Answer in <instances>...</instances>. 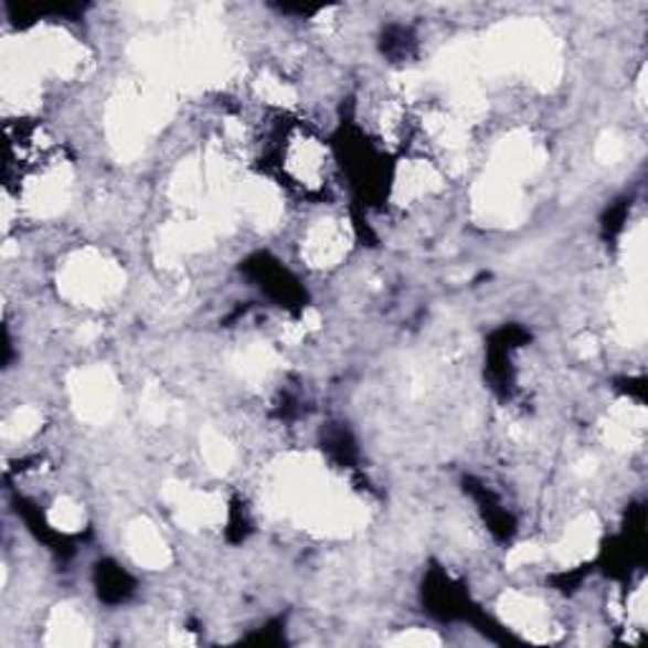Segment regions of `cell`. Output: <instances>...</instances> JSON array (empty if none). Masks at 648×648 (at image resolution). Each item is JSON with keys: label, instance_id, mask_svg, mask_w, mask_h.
I'll return each mask as SVG.
<instances>
[{"label": "cell", "instance_id": "obj_14", "mask_svg": "<svg viewBox=\"0 0 648 648\" xmlns=\"http://www.w3.org/2000/svg\"><path fill=\"white\" fill-rule=\"evenodd\" d=\"M393 644H397V646H428V644H438V636H434V634H418V630H411V634H401L395 638Z\"/></svg>", "mask_w": 648, "mask_h": 648}, {"label": "cell", "instance_id": "obj_2", "mask_svg": "<svg viewBox=\"0 0 648 648\" xmlns=\"http://www.w3.org/2000/svg\"><path fill=\"white\" fill-rule=\"evenodd\" d=\"M281 172L289 185L317 195L332 185L334 158L322 137L307 127H297L281 145Z\"/></svg>", "mask_w": 648, "mask_h": 648}, {"label": "cell", "instance_id": "obj_5", "mask_svg": "<svg viewBox=\"0 0 648 648\" xmlns=\"http://www.w3.org/2000/svg\"><path fill=\"white\" fill-rule=\"evenodd\" d=\"M499 613H502L504 624L512 626V630L524 638H530V641H550L552 630H555L548 606L534 595L507 593L499 603Z\"/></svg>", "mask_w": 648, "mask_h": 648}, {"label": "cell", "instance_id": "obj_4", "mask_svg": "<svg viewBox=\"0 0 648 648\" xmlns=\"http://www.w3.org/2000/svg\"><path fill=\"white\" fill-rule=\"evenodd\" d=\"M446 185V170L428 158H411L393 178V201L397 205L426 203Z\"/></svg>", "mask_w": 648, "mask_h": 648}, {"label": "cell", "instance_id": "obj_11", "mask_svg": "<svg viewBox=\"0 0 648 648\" xmlns=\"http://www.w3.org/2000/svg\"><path fill=\"white\" fill-rule=\"evenodd\" d=\"M41 426V413L33 408H19L6 421V438H29Z\"/></svg>", "mask_w": 648, "mask_h": 648}, {"label": "cell", "instance_id": "obj_1", "mask_svg": "<svg viewBox=\"0 0 648 648\" xmlns=\"http://www.w3.org/2000/svg\"><path fill=\"white\" fill-rule=\"evenodd\" d=\"M125 287V272L115 258L84 248L66 258L59 272V289L68 301L79 307H105Z\"/></svg>", "mask_w": 648, "mask_h": 648}, {"label": "cell", "instance_id": "obj_7", "mask_svg": "<svg viewBox=\"0 0 648 648\" xmlns=\"http://www.w3.org/2000/svg\"><path fill=\"white\" fill-rule=\"evenodd\" d=\"M598 522H595L593 514H583L567 527L563 540L555 548V557L563 565H577L587 560L595 552V544H598Z\"/></svg>", "mask_w": 648, "mask_h": 648}, {"label": "cell", "instance_id": "obj_13", "mask_svg": "<svg viewBox=\"0 0 648 648\" xmlns=\"http://www.w3.org/2000/svg\"><path fill=\"white\" fill-rule=\"evenodd\" d=\"M624 152H626V145L616 135H606L598 142V158L603 162H618L620 158H624Z\"/></svg>", "mask_w": 648, "mask_h": 648}, {"label": "cell", "instance_id": "obj_12", "mask_svg": "<svg viewBox=\"0 0 648 648\" xmlns=\"http://www.w3.org/2000/svg\"><path fill=\"white\" fill-rule=\"evenodd\" d=\"M203 456L213 469H229L233 461V448L229 440L219 434H205L203 438Z\"/></svg>", "mask_w": 648, "mask_h": 648}, {"label": "cell", "instance_id": "obj_3", "mask_svg": "<svg viewBox=\"0 0 648 648\" xmlns=\"http://www.w3.org/2000/svg\"><path fill=\"white\" fill-rule=\"evenodd\" d=\"M350 226L337 215H322L309 223L301 236V258L315 269H332L350 254Z\"/></svg>", "mask_w": 648, "mask_h": 648}, {"label": "cell", "instance_id": "obj_9", "mask_svg": "<svg viewBox=\"0 0 648 648\" xmlns=\"http://www.w3.org/2000/svg\"><path fill=\"white\" fill-rule=\"evenodd\" d=\"M51 646H84L89 644V626L84 616L72 606H59L49 620V638Z\"/></svg>", "mask_w": 648, "mask_h": 648}, {"label": "cell", "instance_id": "obj_8", "mask_svg": "<svg viewBox=\"0 0 648 648\" xmlns=\"http://www.w3.org/2000/svg\"><path fill=\"white\" fill-rule=\"evenodd\" d=\"M127 550L137 563L160 570L170 563V550L166 544V538L158 532V527L150 522H135L127 532Z\"/></svg>", "mask_w": 648, "mask_h": 648}, {"label": "cell", "instance_id": "obj_6", "mask_svg": "<svg viewBox=\"0 0 648 648\" xmlns=\"http://www.w3.org/2000/svg\"><path fill=\"white\" fill-rule=\"evenodd\" d=\"M115 397L117 387L107 370H84V373H79V380L74 383L76 408L89 421L107 418L115 411Z\"/></svg>", "mask_w": 648, "mask_h": 648}, {"label": "cell", "instance_id": "obj_10", "mask_svg": "<svg viewBox=\"0 0 648 648\" xmlns=\"http://www.w3.org/2000/svg\"><path fill=\"white\" fill-rule=\"evenodd\" d=\"M49 522L59 532H79L84 530V509L74 499L62 497L49 509Z\"/></svg>", "mask_w": 648, "mask_h": 648}]
</instances>
